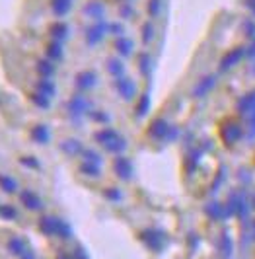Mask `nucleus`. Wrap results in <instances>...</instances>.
I'll return each instance as SVG.
<instances>
[{"label": "nucleus", "instance_id": "c85d7f7f", "mask_svg": "<svg viewBox=\"0 0 255 259\" xmlns=\"http://www.w3.org/2000/svg\"><path fill=\"white\" fill-rule=\"evenodd\" d=\"M31 100H33V104L39 105V107H43V109H47V107H49V98H47V96H43L41 92L33 94V96H31Z\"/></svg>", "mask_w": 255, "mask_h": 259}, {"label": "nucleus", "instance_id": "5701e85b", "mask_svg": "<svg viewBox=\"0 0 255 259\" xmlns=\"http://www.w3.org/2000/svg\"><path fill=\"white\" fill-rule=\"evenodd\" d=\"M80 169H82V174H84V176H90V178H100V176H102V171H100V164H94V162H86Z\"/></svg>", "mask_w": 255, "mask_h": 259}, {"label": "nucleus", "instance_id": "4be33fe9", "mask_svg": "<svg viewBox=\"0 0 255 259\" xmlns=\"http://www.w3.org/2000/svg\"><path fill=\"white\" fill-rule=\"evenodd\" d=\"M162 6H164L162 0H148V4H146L148 16H150V18H158V16L162 14Z\"/></svg>", "mask_w": 255, "mask_h": 259}, {"label": "nucleus", "instance_id": "473e14b6", "mask_svg": "<svg viewBox=\"0 0 255 259\" xmlns=\"http://www.w3.org/2000/svg\"><path fill=\"white\" fill-rule=\"evenodd\" d=\"M123 2H133V0H123Z\"/></svg>", "mask_w": 255, "mask_h": 259}, {"label": "nucleus", "instance_id": "423d86ee", "mask_svg": "<svg viewBox=\"0 0 255 259\" xmlns=\"http://www.w3.org/2000/svg\"><path fill=\"white\" fill-rule=\"evenodd\" d=\"M88 100L82 96V94H76L70 102H68V111H70V115H74V117H80V115H84L86 111H88Z\"/></svg>", "mask_w": 255, "mask_h": 259}, {"label": "nucleus", "instance_id": "9b49d317", "mask_svg": "<svg viewBox=\"0 0 255 259\" xmlns=\"http://www.w3.org/2000/svg\"><path fill=\"white\" fill-rule=\"evenodd\" d=\"M51 37L53 41H59V43H64L66 39L70 37V27L66 26L64 22H57L51 26Z\"/></svg>", "mask_w": 255, "mask_h": 259}, {"label": "nucleus", "instance_id": "39448f33", "mask_svg": "<svg viewBox=\"0 0 255 259\" xmlns=\"http://www.w3.org/2000/svg\"><path fill=\"white\" fill-rule=\"evenodd\" d=\"M82 14L90 18V20H96V22H100L105 18V4H103L102 0H88L84 6H82Z\"/></svg>", "mask_w": 255, "mask_h": 259}, {"label": "nucleus", "instance_id": "2f4dec72", "mask_svg": "<svg viewBox=\"0 0 255 259\" xmlns=\"http://www.w3.org/2000/svg\"><path fill=\"white\" fill-rule=\"evenodd\" d=\"M243 4H245V8H247V10L251 12V16L255 18V0H245Z\"/></svg>", "mask_w": 255, "mask_h": 259}, {"label": "nucleus", "instance_id": "2eb2a0df", "mask_svg": "<svg viewBox=\"0 0 255 259\" xmlns=\"http://www.w3.org/2000/svg\"><path fill=\"white\" fill-rule=\"evenodd\" d=\"M137 61H139V70H141V74L142 76H148L150 70H152V57L146 51H142L141 55L137 57Z\"/></svg>", "mask_w": 255, "mask_h": 259}, {"label": "nucleus", "instance_id": "f257e3e1", "mask_svg": "<svg viewBox=\"0 0 255 259\" xmlns=\"http://www.w3.org/2000/svg\"><path fill=\"white\" fill-rule=\"evenodd\" d=\"M107 35H109V24L105 20H100V22H96V24H92V26L84 29V41L92 49L96 45H100Z\"/></svg>", "mask_w": 255, "mask_h": 259}, {"label": "nucleus", "instance_id": "1a4fd4ad", "mask_svg": "<svg viewBox=\"0 0 255 259\" xmlns=\"http://www.w3.org/2000/svg\"><path fill=\"white\" fill-rule=\"evenodd\" d=\"M115 174H117L121 180H131V176H133V164L129 162L127 158L119 156V158L115 160Z\"/></svg>", "mask_w": 255, "mask_h": 259}, {"label": "nucleus", "instance_id": "ddd939ff", "mask_svg": "<svg viewBox=\"0 0 255 259\" xmlns=\"http://www.w3.org/2000/svg\"><path fill=\"white\" fill-rule=\"evenodd\" d=\"M47 59H51L53 63H61V61L64 59L63 43H59V41H51V43L47 45Z\"/></svg>", "mask_w": 255, "mask_h": 259}, {"label": "nucleus", "instance_id": "7c9ffc66", "mask_svg": "<svg viewBox=\"0 0 255 259\" xmlns=\"http://www.w3.org/2000/svg\"><path fill=\"white\" fill-rule=\"evenodd\" d=\"M0 214H2V217H6V219H8V217H16V210H14V207H0Z\"/></svg>", "mask_w": 255, "mask_h": 259}, {"label": "nucleus", "instance_id": "4468645a", "mask_svg": "<svg viewBox=\"0 0 255 259\" xmlns=\"http://www.w3.org/2000/svg\"><path fill=\"white\" fill-rule=\"evenodd\" d=\"M156 37V26H154L152 22H144L141 27V41L142 45H150Z\"/></svg>", "mask_w": 255, "mask_h": 259}, {"label": "nucleus", "instance_id": "cd10ccee", "mask_svg": "<svg viewBox=\"0 0 255 259\" xmlns=\"http://www.w3.org/2000/svg\"><path fill=\"white\" fill-rule=\"evenodd\" d=\"M148 105H150V98L148 96H142L139 105H137V115L139 117H144L146 115V111H148Z\"/></svg>", "mask_w": 255, "mask_h": 259}, {"label": "nucleus", "instance_id": "b1692460", "mask_svg": "<svg viewBox=\"0 0 255 259\" xmlns=\"http://www.w3.org/2000/svg\"><path fill=\"white\" fill-rule=\"evenodd\" d=\"M63 150L66 154H78V152L82 150V144L78 143L76 139H68V141L63 143Z\"/></svg>", "mask_w": 255, "mask_h": 259}, {"label": "nucleus", "instance_id": "a878e982", "mask_svg": "<svg viewBox=\"0 0 255 259\" xmlns=\"http://www.w3.org/2000/svg\"><path fill=\"white\" fill-rule=\"evenodd\" d=\"M242 29H243V35L249 39H255V20H245L242 24Z\"/></svg>", "mask_w": 255, "mask_h": 259}, {"label": "nucleus", "instance_id": "393cba45", "mask_svg": "<svg viewBox=\"0 0 255 259\" xmlns=\"http://www.w3.org/2000/svg\"><path fill=\"white\" fill-rule=\"evenodd\" d=\"M119 14H121V18L123 20H133L135 18V8H133V2H121V6H119Z\"/></svg>", "mask_w": 255, "mask_h": 259}, {"label": "nucleus", "instance_id": "20e7f679", "mask_svg": "<svg viewBox=\"0 0 255 259\" xmlns=\"http://www.w3.org/2000/svg\"><path fill=\"white\" fill-rule=\"evenodd\" d=\"M218 84V76L217 74H206L203 76L197 84H195V88H193V96L195 98H204V96H208L210 92L215 90V86Z\"/></svg>", "mask_w": 255, "mask_h": 259}, {"label": "nucleus", "instance_id": "dca6fc26", "mask_svg": "<svg viewBox=\"0 0 255 259\" xmlns=\"http://www.w3.org/2000/svg\"><path fill=\"white\" fill-rule=\"evenodd\" d=\"M31 137H33V141L39 144H47L51 141V133H49V129H47L45 125H37L35 129L31 131Z\"/></svg>", "mask_w": 255, "mask_h": 259}, {"label": "nucleus", "instance_id": "7ed1b4c3", "mask_svg": "<svg viewBox=\"0 0 255 259\" xmlns=\"http://www.w3.org/2000/svg\"><path fill=\"white\" fill-rule=\"evenodd\" d=\"M243 59H245V47H236V49H232V51H228L222 57V61H220V70L226 72L230 68L240 65Z\"/></svg>", "mask_w": 255, "mask_h": 259}, {"label": "nucleus", "instance_id": "a211bd4d", "mask_svg": "<svg viewBox=\"0 0 255 259\" xmlns=\"http://www.w3.org/2000/svg\"><path fill=\"white\" fill-rule=\"evenodd\" d=\"M37 90L43 94V96H47V98H53L55 94H57V86H55V82H53L51 78H41L37 84Z\"/></svg>", "mask_w": 255, "mask_h": 259}, {"label": "nucleus", "instance_id": "aec40b11", "mask_svg": "<svg viewBox=\"0 0 255 259\" xmlns=\"http://www.w3.org/2000/svg\"><path fill=\"white\" fill-rule=\"evenodd\" d=\"M238 109H240L242 113H247V115H249L251 111H255V92L243 96L242 100H240V104H238Z\"/></svg>", "mask_w": 255, "mask_h": 259}, {"label": "nucleus", "instance_id": "6e6552de", "mask_svg": "<svg viewBox=\"0 0 255 259\" xmlns=\"http://www.w3.org/2000/svg\"><path fill=\"white\" fill-rule=\"evenodd\" d=\"M96 84H98V76H96V72H92V70H84V72H80L76 76L78 90H82V92L92 90Z\"/></svg>", "mask_w": 255, "mask_h": 259}, {"label": "nucleus", "instance_id": "c756f323", "mask_svg": "<svg viewBox=\"0 0 255 259\" xmlns=\"http://www.w3.org/2000/svg\"><path fill=\"white\" fill-rule=\"evenodd\" d=\"M245 59H255V39L249 41V45H245Z\"/></svg>", "mask_w": 255, "mask_h": 259}, {"label": "nucleus", "instance_id": "f8f14e48", "mask_svg": "<svg viewBox=\"0 0 255 259\" xmlns=\"http://www.w3.org/2000/svg\"><path fill=\"white\" fill-rule=\"evenodd\" d=\"M72 4H74V0H51L53 16H57V18H64L66 14L70 12Z\"/></svg>", "mask_w": 255, "mask_h": 259}, {"label": "nucleus", "instance_id": "bb28decb", "mask_svg": "<svg viewBox=\"0 0 255 259\" xmlns=\"http://www.w3.org/2000/svg\"><path fill=\"white\" fill-rule=\"evenodd\" d=\"M109 33L115 35V37H123V35H125V24H121V22H111V24H109Z\"/></svg>", "mask_w": 255, "mask_h": 259}, {"label": "nucleus", "instance_id": "f3484780", "mask_svg": "<svg viewBox=\"0 0 255 259\" xmlns=\"http://www.w3.org/2000/svg\"><path fill=\"white\" fill-rule=\"evenodd\" d=\"M22 201H24V205H26L27 208H31V210H37V208L43 207L41 199H39L33 191H24V193H22Z\"/></svg>", "mask_w": 255, "mask_h": 259}, {"label": "nucleus", "instance_id": "412c9836", "mask_svg": "<svg viewBox=\"0 0 255 259\" xmlns=\"http://www.w3.org/2000/svg\"><path fill=\"white\" fill-rule=\"evenodd\" d=\"M0 189L6 193H16L18 191V182L10 176H0Z\"/></svg>", "mask_w": 255, "mask_h": 259}, {"label": "nucleus", "instance_id": "f03ea898", "mask_svg": "<svg viewBox=\"0 0 255 259\" xmlns=\"http://www.w3.org/2000/svg\"><path fill=\"white\" fill-rule=\"evenodd\" d=\"M113 86L117 94L123 98V100H127L131 102L135 96H137V84L133 82V78H129L127 74L125 76H119V78H113Z\"/></svg>", "mask_w": 255, "mask_h": 259}, {"label": "nucleus", "instance_id": "9d476101", "mask_svg": "<svg viewBox=\"0 0 255 259\" xmlns=\"http://www.w3.org/2000/svg\"><path fill=\"white\" fill-rule=\"evenodd\" d=\"M105 68H107V72L113 78L125 76V63L121 61V57H111V59H107Z\"/></svg>", "mask_w": 255, "mask_h": 259}, {"label": "nucleus", "instance_id": "6ab92c4d", "mask_svg": "<svg viewBox=\"0 0 255 259\" xmlns=\"http://www.w3.org/2000/svg\"><path fill=\"white\" fill-rule=\"evenodd\" d=\"M37 72L41 74V78H51L55 74V63L51 59H41L37 63Z\"/></svg>", "mask_w": 255, "mask_h": 259}, {"label": "nucleus", "instance_id": "0eeeda50", "mask_svg": "<svg viewBox=\"0 0 255 259\" xmlns=\"http://www.w3.org/2000/svg\"><path fill=\"white\" fill-rule=\"evenodd\" d=\"M115 51H117V55L121 59H127V57H131L135 53V41L131 37H127V35L117 37V41H115Z\"/></svg>", "mask_w": 255, "mask_h": 259}]
</instances>
